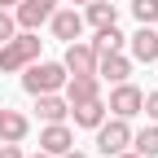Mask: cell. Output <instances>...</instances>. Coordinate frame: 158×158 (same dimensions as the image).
Listing matches in <instances>:
<instances>
[{"instance_id": "5b68a950", "label": "cell", "mask_w": 158, "mask_h": 158, "mask_svg": "<svg viewBox=\"0 0 158 158\" xmlns=\"http://www.w3.org/2000/svg\"><path fill=\"white\" fill-rule=\"evenodd\" d=\"M53 9H57V0H18L13 5V22H18V31H40L53 18Z\"/></svg>"}, {"instance_id": "ba28073f", "label": "cell", "mask_w": 158, "mask_h": 158, "mask_svg": "<svg viewBox=\"0 0 158 158\" xmlns=\"http://www.w3.org/2000/svg\"><path fill=\"white\" fill-rule=\"evenodd\" d=\"M62 66H66V75H97V48L88 40H70Z\"/></svg>"}, {"instance_id": "3957f363", "label": "cell", "mask_w": 158, "mask_h": 158, "mask_svg": "<svg viewBox=\"0 0 158 158\" xmlns=\"http://www.w3.org/2000/svg\"><path fill=\"white\" fill-rule=\"evenodd\" d=\"M92 132H97V154H106V158L132 149V118H114V114H106Z\"/></svg>"}, {"instance_id": "5bb4252c", "label": "cell", "mask_w": 158, "mask_h": 158, "mask_svg": "<svg viewBox=\"0 0 158 158\" xmlns=\"http://www.w3.org/2000/svg\"><path fill=\"white\" fill-rule=\"evenodd\" d=\"M110 110H106V101H101V97H92V101H79V106H70V118H75V127H97V123H101V118H106Z\"/></svg>"}, {"instance_id": "6da1fadb", "label": "cell", "mask_w": 158, "mask_h": 158, "mask_svg": "<svg viewBox=\"0 0 158 158\" xmlns=\"http://www.w3.org/2000/svg\"><path fill=\"white\" fill-rule=\"evenodd\" d=\"M40 44H44V40H40L35 31H18V35H9L5 44H0V70H5V75H18L22 66H31L35 57H40Z\"/></svg>"}, {"instance_id": "7402d4cb", "label": "cell", "mask_w": 158, "mask_h": 158, "mask_svg": "<svg viewBox=\"0 0 158 158\" xmlns=\"http://www.w3.org/2000/svg\"><path fill=\"white\" fill-rule=\"evenodd\" d=\"M57 158H88V154H84V149H75V145H70L66 154H57Z\"/></svg>"}, {"instance_id": "ac0fdd59", "label": "cell", "mask_w": 158, "mask_h": 158, "mask_svg": "<svg viewBox=\"0 0 158 158\" xmlns=\"http://www.w3.org/2000/svg\"><path fill=\"white\" fill-rule=\"evenodd\" d=\"M136 27H158V0H132Z\"/></svg>"}, {"instance_id": "277c9868", "label": "cell", "mask_w": 158, "mask_h": 158, "mask_svg": "<svg viewBox=\"0 0 158 158\" xmlns=\"http://www.w3.org/2000/svg\"><path fill=\"white\" fill-rule=\"evenodd\" d=\"M141 101H145V88H136L132 79H123V84H110L106 110H110L114 118H136V114H141Z\"/></svg>"}, {"instance_id": "7a4b0ae2", "label": "cell", "mask_w": 158, "mask_h": 158, "mask_svg": "<svg viewBox=\"0 0 158 158\" xmlns=\"http://www.w3.org/2000/svg\"><path fill=\"white\" fill-rule=\"evenodd\" d=\"M62 84H66V66L62 62H35L31 66H22V88L31 92V97H40V92H62Z\"/></svg>"}, {"instance_id": "8fae6325", "label": "cell", "mask_w": 158, "mask_h": 158, "mask_svg": "<svg viewBox=\"0 0 158 158\" xmlns=\"http://www.w3.org/2000/svg\"><path fill=\"white\" fill-rule=\"evenodd\" d=\"M75 145V132H70V123H66V118H62V123H44V127H40V149H44V154H66Z\"/></svg>"}, {"instance_id": "d6986e66", "label": "cell", "mask_w": 158, "mask_h": 158, "mask_svg": "<svg viewBox=\"0 0 158 158\" xmlns=\"http://www.w3.org/2000/svg\"><path fill=\"white\" fill-rule=\"evenodd\" d=\"M9 35H18V22H13V9H0V44Z\"/></svg>"}, {"instance_id": "7c38bea8", "label": "cell", "mask_w": 158, "mask_h": 158, "mask_svg": "<svg viewBox=\"0 0 158 158\" xmlns=\"http://www.w3.org/2000/svg\"><path fill=\"white\" fill-rule=\"evenodd\" d=\"M31 136V118L22 110H9V106H0V141H18L22 145Z\"/></svg>"}, {"instance_id": "d4e9b609", "label": "cell", "mask_w": 158, "mask_h": 158, "mask_svg": "<svg viewBox=\"0 0 158 158\" xmlns=\"http://www.w3.org/2000/svg\"><path fill=\"white\" fill-rule=\"evenodd\" d=\"M27 158H53V154H44V149H40V154H27Z\"/></svg>"}, {"instance_id": "8992f818", "label": "cell", "mask_w": 158, "mask_h": 158, "mask_svg": "<svg viewBox=\"0 0 158 158\" xmlns=\"http://www.w3.org/2000/svg\"><path fill=\"white\" fill-rule=\"evenodd\" d=\"M48 31H53V40H62V44H70V40H84V13H79L75 5H66V9H53V18H48Z\"/></svg>"}, {"instance_id": "2e32d148", "label": "cell", "mask_w": 158, "mask_h": 158, "mask_svg": "<svg viewBox=\"0 0 158 158\" xmlns=\"http://www.w3.org/2000/svg\"><path fill=\"white\" fill-rule=\"evenodd\" d=\"M88 44H92L97 53H123V48H127V35L118 31V27H97V35L88 40Z\"/></svg>"}, {"instance_id": "44dd1931", "label": "cell", "mask_w": 158, "mask_h": 158, "mask_svg": "<svg viewBox=\"0 0 158 158\" xmlns=\"http://www.w3.org/2000/svg\"><path fill=\"white\" fill-rule=\"evenodd\" d=\"M0 158H27V149L18 141H0Z\"/></svg>"}, {"instance_id": "4fadbf2b", "label": "cell", "mask_w": 158, "mask_h": 158, "mask_svg": "<svg viewBox=\"0 0 158 158\" xmlns=\"http://www.w3.org/2000/svg\"><path fill=\"white\" fill-rule=\"evenodd\" d=\"M35 114L44 118V123H62V118H70V106L62 92H40L35 97Z\"/></svg>"}, {"instance_id": "9c48e42d", "label": "cell", "mask_w": 158, "mask_h": 158, "mask_svg": "<svg viewBox=\"0 0 158 158\" xmlns=\"http://www.w3.org/2000/svg\"><path fill=\"white\" fill-rule=\"evenodd\" d=\"M132 57L127 53H97V79L101 84H123V79H132Z\"/></svg>"}, {"instance_id": "603a6c76", "label": "cell", "mask_w": 158, "mask_h": 158, "mask_svg": "<svg viewBox=\"0 0 158 158\" xmlns=\"http://www.w3.org/2000/svg\"><path fill=\"white\" fill-rule=\"evenodd\" d=\"M114 158H141V154H136V149H123V154H114Z\"/></svg>"}, {"instance_id": "e0dca14e", "label": "cell", "mask_w": 158, "mask_h": 158, "mask_svg": "<svg viewBox=\"0 0 158 158\" xmlns=\"http://www.w3.org/2000/svg\"><path fill=\"white\" fill-rule=\"evenodd\" d=\"M132 149L141 158H158V123H145L141 132H132Z\"/></svg>"}, {"instance_id": "ffe728a7", "label": "cell", "mask_w": 158, "mask_h": 158, "mask_svg": "<svg viewBox=\"0 0 158 158\" xmlns=\"http://www.w3.org/2000/svg\"><path fill=\"white\" fill-rule=\"evenodd\" d=\"M141 114L149 118V123H158V88H154V92H145V101H141Z\"/></svg>"}, {"instance_id": "484cf974", "label": "cell", "mask_w": 158, "mask_h": 158, "mask_svg": "<svg viewBox=\"0 0 158 158\" xmlns=\"http://www.w3.org/2000/svg\"><path fill=\"white\" fill-rule=\"evenodd\" d=\"M70 5H88V0H70Z\"/></svg>"}, {"instance_id": "9a60e30c", "label": "cell", "mask_w": 158, "mask_h": 158, "mask_svg": "<svg viewBox=\"0 0 158 158\" xmlns=\"http://www.w3.org/2000/svg\"><path fill=\"white\" fill-rule=\"evenodd\" d=\"M118 22V5L110 0H88L84 5V27H114Z\"/></svg>"}, {"instance_id": "cb8c5ba5", "label": "cell", "mask_w": 158, "mask_h": 158, "mask_svg": "<svg viewBox=\"0 0 158 158\" xmlns=\"http://www.w3.org/2000/svg\"><path fill=\"white\" fill-rule=\"evenodd\" d=\"M13 5H18V0H0V9H13Z\"/></svg>"}, {"instance_id": "30bf717a", "label": "cell", "mask_w": 158, "mask_h": 158, "mask_svg": "<svg viewBox=\"0 0 158 158\" xmlns=\"http://www.w3.org/2000/svg\"><path fill=\"white\" fill-rule=\"evenodd\" d=\"M62 97H66V106L92 101V97H101V79H97V75H66V84H62Z\"/></svg>"}, {"instance_id": "52a82bcc", "label": "cell", "mask_w": 158, "mask_h": 158, "mask_svg": "<svg viewBox=\"0 0 158 158\" xmlns=\"http://www.w3.org/2000/svg\"><path fill=\"white\" fill-rule=\"evenodd\" d=\"M127 57L141 66H154L158 62V27H136L127 35Z\"/></svg>"}]
</instances>
